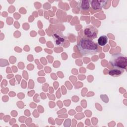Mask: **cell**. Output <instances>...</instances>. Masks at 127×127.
Returning a JSON list of instances; mask_svg holds the SVG:
<instances>
[{
	"instance_id": "52a82bcc",
	"label": "cell",
	"mask_w": 127,
	"mask_h": 127,
	"mask_svg": "<svg viewBox=\"0 0 127 127\" xmlns=\"http://www.w3.org/2000/svg\"><path fill=\"white\" fill-rule=\"evenodd\" d=\"M125 71V69L113 67L109 71V74L113 77H118L122 75Z\"/></svg>"
},
{
	"instance_id": "8992f818",
	"label": "cell",
	"mask_w": 127,
	"mask_h": 127,
	"mask_svg": "<svg viewBox=\"0 0 127 127\" xmlns=\"http://www.w3.org/2000/svg\"><path fill=\"white\" fill-rule=\"evenodd\" d=\"M90 1L89 0H82L78 2V6L82 11H88L90 8Z\"/></svg>"
},
{
	"instance_id": "5b68a950",
	"label": "cell",
	"mask_w": 127,
	"mask_h": 127,
	"mask_svg": "<svg viewBox=\"0 0 127 127\" xmlns=\"http://www.w3.org/2000/svg\"><path fill=\"white\" fill-rule=\"evenodd\" d=\"M107 2V1L105 0H92L90 1V5L94 11H98L104 7Z\"/></svg>"
},
{
	"instance_id": "3957f363",
	"label": "cell",
	"mask_w": 127,
	"mask_h": 127,
	"mask_svg": "<svg viewBox=\"0 0 127 127\" xmlns=\"http://www.w3.org/2000/svg\"><path fill=\"white\" fill-rule=\"evenodd\" d=\"M98 33V29L93 25H88L85 27L84 30V37L92 40L97 38Z\"/></svg>"
},
{
	"instance_id": "ba28073f",
	"label": "cell",
	"mask_w": 127,
	"mask_h": 127,
	"mask_svg": "<svg viewBox=\"0 0 127 127\" xmlns=\"http://www.w3.org/2000/svg\"><path fill=\"white\" fill-rule=\"evenodd\" d=\"M108 42V38L106 35L101 36L98 39V44L101 46H104Z\"/></svg>"
},
{
	"instance_id": "7a4b0ae2",
	"label": "cell",
	"mask_w": 127,
	"mask_h": 127,
	"mask_svg": "<svg viewBox=\"0 0 127 127\" xmlns=\"http://www.w3.org/2000/svg\"><path fill=\"white\" fill-rule=\"evenodd\" d=\"M109 62L113 67L126 69L127 65V58L122 54L117 53L112 56Z\"/></svg>"
},
{
	"instance_id": "6da1fadb",
	"label": "cell",
	"mask_w": 127,
	"mask_h": 127,
	"mask_svg": "<svg viewBox=\"0 0 127 127\" xmlns=\"http://www.w3.org/2000/svg\"><path fill=\"white\" fill-rule=\"evenodd\" d=\"M77 46L80 53L84 56L93 55L99 52L97 44L85 37L80 39Z\"/></svg>"
},
{
	"instance_id": "277c9868",
	"label": "cell",
	"mask_w": 127,
	"mask_h": 127,
	"mask_svg": "<svg viewBox=\"0 0 127 127\" xmlns=\"http://www.w3.org/2000/svg\"><path fill=\"white\" fill-rule=\"evenodd\" d=\"M54 43L56 46H62L65 43L66 38L60 31H57L53 34Z\"/></svg>"
}]
</instances>
